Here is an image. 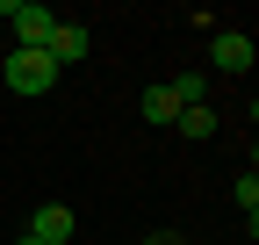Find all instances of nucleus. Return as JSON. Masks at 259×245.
Listing matches in <instances>:
<instances>
[{"label":"nucleus","instance_id":"nucleus-1","mask_svg":"<svg viewBox=\"0 0 259 245\" xmlns=\"http://www.w3.org/2000/svg\"><path fill=\"white\" fill-rule=\"evenodd\" d=\"M8 87H15V94H51V87H58V65H51L44 51H15L8 58Z\"/></svg>","mask_w":259,"mask_h":245},{"label":"nucleus","instance_id":"nucleus-2","mask_svg":"<svg viewBox=\"0 0 259 245\" xmlns=\"http://www.w3.org/2000/svg\"><path fill=\"white\" fill-rule=\"evenodd\" d=\"M87 51H94V36H87L79 22H51V36H44V58H51L58 72H65V65H79Z\"/></svg>","mask_w":259,"mask_h":245},{"label":"nucleus","instance_id":"nucleus-3","mask_svg":"<svg viewBox=\"0 0 259 245\" xmlns=\"http://www.w3.org/2000/svg\"><path fill=\"white\" fill-rule=\"evenodd\" d=\"M29 238H36V245H72V209H65V202H44L36 217H29Z\"/></svg>","mask_w":259,"mask_h":245},{"label":"nucleus","instance_id":"nucleus-4","mask_svg":"<svg viewBox=\"0 0 259 245\" xmlns=\"http://www.w3.org/2000/svg\"><path fill=\"white\" fill-rule=\"evenodd\" d=\"M209 58H216V72H252V36L245 29H223Z\"/></svg>","mask_w":259,"mask_h":245},{"label":"nucleus","instance_id":"nucleus-5","mask_svg":"<svg viewBox=\"0 0 259 245\" xmlns=\"http://www.w3.org/2000/svg\"><path fill=\"white\" fill-rule=\"evenodd\" d=\"M137 115H144V123H158V130H166V123L180 115V101H173V87H166V79H158V87H144V94H137Z\"/></svg>","mask_w":259,"mask_h":245},{"label":"nucleus","instance_id":"nucleus-6","mask_svg":"<svg viewBox=\"0 0 259 245\" xmlns=\"http://www.w3.org/2000/svg\"><path fill=\"white\" fill-rule=\"evenodd\" d=\"M173 130H180V137H216V108H209V101L180 108V115H173Z\"/></svg>","mask_w":259,"mask_h":245},{"label":"nucleus","instance_id":"nucleus-7","mask_svg":"<svg viewBox=\"0 0 259 245\" xmlns=\"http://www.w3.org/2000/svg\"><path fill=\"white\" fill-rule=\"evenodd\" d=\"M238 209H245V217H252V209H259V173H252V166L238 173Z\"/></svg>","mask_w":259,"mask_h":245},{"label":"nucleus","instance_id":"nucleus-8","mask_svg":"<svg viewBox=\"0 0 259 245\" xmlns=\"http://www.w3.org/2000/svg\"><path fill=\"white\" fill-rule=\"evenodd\" d=\"M151 245H180V238H173V231H158V238H151Z\"/></svg>","mask_w":259,"mask_h":245},{"label":"nucleus","instance_id":"nucleus-9","mask_svg":"<svg viewBox=\"0 0 259 245\" xmlns=\"http://www.w3.org/2000/svg\"><path fill=\"white\" fill-rule=\"evenodd\" d=\"M22 245H36V238H29V231H22Z\"/></svg>","mask_w":259,"mask_h":245}]
</instances>
